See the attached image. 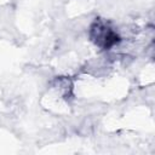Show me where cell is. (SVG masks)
Masks as SVG:
<instances>
[{"instance_id":"1","label":"cell","mask_w":155,"mask_h":155,"mask_svg":"<svg viewBox=\"0 0 155 155\" xmlns=\"http://www.w3.org/2000/svg\"><path fill=\"white\" fill-rule=\"evenodd\" d=\"M92 38L97 45H101L104 48L110 47L119 41L117 35L102 23H98L94 28H92Z\"/></svg>"}]
</instances>
